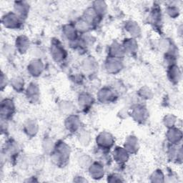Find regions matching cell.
Returning <instances> with one entry per match:
<instances>
[{"label": "cell", "mask_w": 183, "mask_h": 183, "mask_svg": "<svg viewBox=\"0 0 183 183\" xmlns=\"http://www.w3.org/2000/svg\"><path fill=\"white\" fill-rule=\"evenodd\" d=\"M95 7L97 13H101V12H104L106 9V4L104 1H97L95 2Z\"/></svg>", "instance_id": "cell-1"}]
</instances>
